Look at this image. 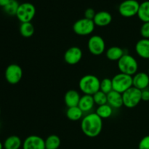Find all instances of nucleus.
<instances>
[{"instance_id":"obj_34","label":"nucleus","mask_w":149,"mask_h":149,"mask_svg":"<svg viewBox=\"0 0 149 149\" xmlns=\"http://www.w3.org/2000/svg\"><path fill=\"white\" fill-rule=\"evenodd\" d=\"M0 149H4V146H3V143L1 141H0Z\"/></svg>"},{"instance_id":"obj_23","label":"nucleus","mask_w":149,"mask_h":149,"mask_svg":"<svg viewBox=\"0 0 149 149\" xmlns=\"http://www.w3.org/2000/svg\"><path fill=\"white\" fill-rule=\"evenodd\" d=\"M95 113L97 116H100L102 119H106L111 117L113 114V108L109 106V104H104L102 106H97L96 109Z\"/></svg>"},{"instance_id":"obj_37","label":"nucleus","mask_w":149,"mask_h":149,"mask_svg":"<svg viewBox=\"0 0 149 149\" xmlns=\"http://www.w3.org/2000/svg\"><path fill=\"white\" fill-rule=\"evenodd\" d=\"M0 127H1V125H0Z\"/></svg>"},{"instance_id":"obj_6","label":"nucleus","mask_w":149,"mask_h":149,"mask_svg":"<svg viewBox=\"0 0 149 149\" xmlns=\"http://www.w3.org/2000/svg\"><path fill=\"white\" fill-rule=\"evenodd\" d=\"M123 106L127 109H133L142 101L141 90L132 87L122 94Z\"/></svg>"},{"instance_id":"obj_20","label":"nucleus","mask_w":149,"mask_h":149,"mask_svg":"<svg viewBox=\"0 0 149 149\" xmlns=\"http://www.w3.org/2000/svg\"><path fill=\"white\" fill-rule=\"evenodd\" d=\"M124 55V49L117 46L111 47L106 51V58L111 61H118Z\"/></svg>"},{"instance_id":"obj_28","label":"nucleus","mask_w":149,"mask_h":149,"mask_svg":"<svg viewBox=\"0 0 149 149\" xmlns=\"http://www.w3.org/2000/svg\"><path fill=\"white\" fill-rule=\"evenodd\" d=\"M95 105L97 106L107 104V94L99 90L93 95Z\"/></svg>"},{"instance_id":"obj_1","label":"nucleus","mask_w":149,"mask_h":149,"mask_svg":"<svg viewBox=\"0 0 149 149\" xmlns=\"http://www.w3.org/2000/svg\"><path fill=\"white\" fill-rule=\"evenodd\" d=\"M81 130L88 138L97 137L103 130V119L95 112L87 113L81 119Z\"/></svg>"},{"instance_id":"obj_13","label":"nucleus","mask_w":149,"mask_h":149,"mask_svg":"<svg viewBox=\"0 0 149 149\" xmlns=\"http://www.w3.org/2000/svg\"><path fill=\"white\" fill-rule=\"evenodd\" d=\"M133 87L140 90L148 88L149 86V75L145 72H138L132 77Z\"/></svg>"},{"instance_id":"obj_27","label":"nucleus","mask_w":149,"mask_h":149,"mask_svg":"<svg viewBox=\"0 0 149 149\" xmlns=\"http://www.w3.org/2000/svg\"><path fill=\"white\" fill-rule=\"evenodd\" d=\"M100 90L106 94H109L113 90V84L111 79L104 78L100 81Z\"/></svg>"},{"instance_id":"obj_29","label":"nucleus","mask_w":149,"mask_h":149,"mask_svg":"<svg viewBox=\"0 0 149 149\" xmlns=\"http://www.w3.org/2000/svg\"><path fill=\"white\" fill-rule=\"evenodd\" d=\"M140 33H141V36L143 39H149V22L143 23V25L141 27Z\"/></svg>"},{"instance_id":"obj_12","label":"nucleus","mask_w":149,"mask_h":149,"mask_svg":"<svg viewBox=\"0 0 149 149\" xmlns=\"http://www.w3.org/2000/svg\"><path fill=\"white\" fill-rule=\"evenodd\" d=\"M23 149H46L45 139L39 135H29L23 141Z\"/></svg>"},{"instance_id":"obj_10","label":"nucleus","mask_w":149,"mask_h":149,"mask_svg":"<svg viewBox=\"0 0 149 149\" xmlns=\"http://www.w3.org/2000/svg\"><path fill=\"white\" fill-rule=\"evenodd\" d=\"M140 4L136 0H125L119 7V13L122 17H132L137 15Z\"/></svg>"},{"instance_id":"obj_5","label":"nucleus","mask_w":149,"mask_h":149,"mask_svg":"<svg viewBox=\"0 0 149 149\" xmlns=\"http://www.w3.org/2000/svg\"><path fill=\"white\" fill-rule=\"evenodd\" d=\"M95 25L93 20L84 17L77 20L73 25V31L78 36H89L93 33Z\"/></svg>"},{"instance_id":"obj_26","label":"nucleus","mask_w":149,"mask_h":149,"mask_svg":"<svg viewBox=\"0 0 149 149\" xmlns=\"http://www.w3.org/2000/svg\"><path fill=\"white\" fill-rule=\"evenodd\" d=\"M20 4L17 0H10L8 4L3 7L4 13L10 16H16Z\"/></svg>"},{"instance_id":"obj_25","label":"nucleus","mask_w":149,"mask_h":149,"mask_svg":"<svg viewBox=\"0 0 149 149\" xmlns=\"http://www.w3.org/2000/svg\"><path fill=\"white\" fill-rule=\"evenodd\" d=\"M20 33L25 38H30L34 34L35 29L33 25L31 22L22 23L20 26Z\"/></svg>"},{"instance_id":"obj_22","label":"nucleus","mask_w":149,"mask_h":149,"mask_svg":"<svg viewBox=\"0 0 149 149\" xmlns=\"http://www.w3.org/2000/svg\"><path fill=\"white\" fill-rule=\"evenodd\" d=\"M138 17L143 23L149 22V1H145L140 4Z\"/></svg>"},{"instance_id":"obj_18","label":"nucleus","mask_w":149,"mask_h":149,"mask_svg":"<svg viewBox=\"0 0 149 149\" xmlns=\"http://www.w3.org/2000/svg\"><path fill=\"white\" fill-rule=\"evenodd\" d=\"M95 105V103L93 95H83L82 96H81L78 106L82 111L83 113H89L93 110Z\"/></svg>"},{"instance_id":"obj_35","label":"nucleus","mask_w":149,"mask_h":149,"mask_svg":"<svg viewBox=\"0 0 149 149\" xmlns=\"http://www.w3.org/2000/svg\"><path fill=\"white\" fill-rule=\"evenodd\" d=\"M0 115H1V109H0Z\"/></svg>"},{"instance_id":"obj_4","label":"nucleus","mask_w":149,"mask_h":149,"mask_svg":"<svg viewBox=\"0 0 149 149\" xmlns=\"http://www.w3.org/2000/svg\"><path fill=\"white\" fill-rule=\"evenodd\" d=\"M111 80L113 84V90L121 94H123L125 91L133 87L132 77L127 74L119 73L116 74L111 79Z\"/></svg>"},{"instance_id":"obj_9","label":"nucleus","mask_w":149,"mask_h":149,"mask_svg":"<svg viewBox=\"0 0 149 149\" xmlns=\"http://www.w3.org/2000/svg\"><path fill=\"white\" fill-rule=\"evenodd\" d=\"M23 69L16 63L10 64L4 71V77L9 84H16L20 81L23 77Z\"/></svg>"},{"instance_id":"obj_3","label":"nucleus","mask_w":149,"mask_h":149,"mask_svg":"<svg viewBox=\"0 0 149 149\" xmlns=\"http://www.w3.org/2000/svg\"><path fill=\"white\" fill-rule=\"evenodd\" d=\"M117 66L120 73L133 77L138 73V63L137 60L130 54H125L117 61Z\"/></svg>"},{"instance_id":"obj_36","label":"nucleus","mask_w":149,"mask_h":149,"mask_svg":"<svg viewBox=\"0 0 149 149\" xmlns=\"http://www.w3.org/2000/svg\"><path fill=\"white\" fill-rule=\"evenodd\" d=\"M148 75H149V68H148Z\"/></svg>"},{"instance_id":"obj_17","label":"nucleus","mask_w":149,"mask_h":149,"mask_svg":"<svg viewBox=\"0 0 149 149\" xmlns=\"http://www.w3.org/2000/svg\"><path fill=\"white\" fill-rule=\"evenodd\" d=\"M107 103L113 109H120L123 106L122 94L112 90L111 93L107 94Z\"/></svg>"},{"instance_id":"obj_19","label":"nucleus","mask_w":149,"mask_h":149,"mask_svg":"<svg viewBox=\"0 0 149 149\" xmlns=\"http://www.w3.org/2000/svg\"><path fill=\"white\" fill-rule=\"evenodd\" d=\"M23 145L21 139L17 135H11L5 139L3 143L4 149H20Z\"/></svg>"},{"instance_id":"obj_30","label":"nucleus","mask_w":149,"mask_h":149,"mask_svg":"<svg viewBox=\"0 0 149 149\" xmlns=\"http://www.w3.org/2000/svg\"><path fill=\"white\" fill-rule=\"evenodd\" d=\"M138 149H149V135L143 137L138 144Z\"/></svg>"},{"instance_id":"obj_32","label":"nucleus","mask_w":149,"mask_h":149,"mask_svg":"<svg viewBox=\"0 0 149 149\" xmlns=\"http://www.w3.org/2000/svg\"><path fill=\"white\" fill-rule=\"evenodd\" d=\"M141 98L143 101H149V90L148 88L141 91Z\"/></svg>"},{"instance_id":"obj_16","label":"nucleus","mask_w":149,"mask_h":149,"mask_svg":"<svg viewBox=\"0 0 149 149\" xmlns=\"http://www.w3.org/2000/svg\"><path fill=\"white\" fill-rule=\"evenodd\" d=\"M81 95L79 93L75 90H69L64 95V102L68 108L78 106Z\"/></svg>"},{"instance_id":"obj_24","label":"nucleus","mask_w":149,"mask_h":149,"mask_svg":"<svg viewBox=\"0 0 149 149\" xmlns=\"http://www.w3.org/2000/svg\"><path fill=\"white\" fill-rule=\"evenodd\" d=\"M45 148L46 149H58L61 146V141L59 136L57 135H50L45 140Z\"/></svg>"},{"instance_id":"obj_38","label":"nucleus","mask_w":149,"mask_h":149,"mask_svg":"<svg viewBox=\"0 0 149 149\" xmlns=\"http://www.w3.org/2000/svg\"><path fill=\"white\" fill-rule=\"evenodd\" d=\"M136 1H137V0H136Z\"/></svg>"},{"instance_id":"obj_14","label":"nucleus","mask_w":149,"mask_h":149,"mask_svg":"<svg viewBox=\"0 0 149 149\" xmlns=\"http://www.w3.org/2000/svg\"><path fill=\"white\" fill-rule=\"evenodd\" d=\"M135 52L140 58L143 59H149V39H141L136 43L135 47Z\"/></svg>"},{"instance_id":"obj_11","label":"nucleus","mask_w":149,"mask_h":149,"mask_svg":"<svg viewBox=\"0 0 149 149\" xmlns=\"http://www.w3.org/2000/svg\"><path fill=\"white\" fill-rule=\"evenodd\" d=\"M83 56V52L81 48L77 46H73L68 48L65 52L63 58L67 64L71 65H77L81 61Z\"/></svg>"},{"instance_id":"obj_2","label":"nucleus","mask_w":149,"mask_h":149,"mask_svg":"<svg viewBox=\"0 0 149 149\" xmlns=\"http://www.w3.org/2000/svg\"><path fill=\"white\" fill-rule=\"evenodd\" d=\"M100 80L98 77L93 74H87L80 79L79 87L84 95H93L100 90Z\"/></svg>"},{"instance_id":"obj_33","label":"nucleus","mask_w":149,"mask_h":149,"mask_svg":"<svg viewBox=\"0 0 149 149\" xmlns=\"http://www.w3.org/2000/svg\"><path fill=\"white\" fill-rule=\"evenodd\" d=\"M10 0H0V7H4L9 3Z\"/></svg>"},{"instance_id":"obj_21","label":"nucleus","mask_w":149,"mask_h":149,"mask_svg":"<svg viewBox=\"0 0 149 149\" xmlns=\"http://www.w3.org/2000/svg\"><path fill=\"white\" fill-rule=\"evenodd\" d=\"M83 114H84V113L79 108V106L68 108V109L66 111V113H65L66 117L69 120L73 121V122L80 120L81 118H83Z\"/></svg>"},{"instance_id":"obj_8","label":"nucleus","mask_w":149,"mask_h":149,"mask_svg":"<svg viewBox=\"0 0 149 149\" xmlns=\"http://www.w3.org/2000/svg\"><path fill=\"white\" fill-rule=\"evenodd\" d=\"M87 47L89 52L92 55L98 56L106 52V42L102 36L99 35H93L88 39Z\"/></svg>"},{"instance_id":"obj_15","label":"nucleus","mask_w":149,"mask_h":149,"mask_svg":"<svg viewBox=\"0 0 149 149\" xmlns=\"http://www.w3.org/2000/svg\"><path fill=\"white\" fill-rule=\"evenodd\" d=\"M93 21L95 26H97L99 27L107 26L111 23L112 15L110 13L107 11H100L98 13H96Z\"/></svg>"},{"instance_id":"obj_7","label":"nucleus","mask_w":149,"mask_h":149,"mask_svg":"<svg viewBox=\"0 0 149 149\" xmlns=\"http://www.w3.org/2000/svg\"><path fill=\"white\" fill-rule=\"evenodd\" d=\"M36 15V7L30 2H24L20 4L16 17L20 23L31 22Z\"/></svg>"},{"instance_id":"obj_31","label":"nucleus","mask_w":149,"mask_h":149,"mask_svg":"<svg viewBox=\"0 0 149 149\" xmlns=\"http://www.w3.org/2000/svg\"><path fill=\"white\" fill-rule=\"evenodd\" d=\"M95 11L93 8H88L84 11V17L93 20L95 16Z\"/></svg>"}]
</instances>
